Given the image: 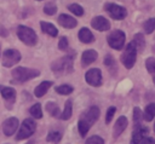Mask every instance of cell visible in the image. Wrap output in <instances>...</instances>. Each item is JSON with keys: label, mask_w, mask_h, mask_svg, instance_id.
I'll use <instances>...</instances> for the list:
<instances>
[{"label": "cell", "mask_w": 155, "mask_h": 144, "mask_svg": "<svg viewBox=\"0 0 155 144\" xmlns=\"http://www.w3.org/2000/svg\"><path fill=\"white\" fill-rule=\"evenodd\" d=\"M79 40L84 44H91V42L94 41V36H93V34L90 29L84 27L79 30Z\"/></svg>", "instance_id": "obj_18"}, {"label": "cell", "mask_w": 155, "mask_h": 144, "mask_svg": "<svg viewBox=\"0 0 155 144\" xmlns=\"http://www.w3.org/2000/svg\"><path fill=\"white\" fill-rule=\"evenodd\" d=\"M85 80L91 86H94V87L101 86L102 85V71L97 68H92L87 70V73L85 74Z\"/></svg>", "instance_id": "obj_10"}, {"label": "cell", "mask_w": 155, "mask_h": 144, "mask_svg": "<svg viewBox=\"0 0 155 144\" xmlns=\"http://www.w3.org/2000/svg\"><path fill=\"white\" fill-rule=\"evenodd\" d=\"M125 40H126V35L120 29H115V30L110 31L108 38H107V41H108L109 46L111 48H114V50H117V51L124 47Z\"/></svg>", "instance_id": "obj_6"}, {"label": "cell", "mask_w": 155, "mask_h": 144, "mask_svg": "<svg viewBox=\"0 0 155 144\" xmlns=\"http://www.w3.org/2000/svg\"><path fill=\"white\" fill-rule=\"evenodd\" d=\"M153 50H154V52H155V45H154V46H153Z\"/></svg>", "instance_id": "obj_39"}, {"label": "cell", "mask_w": 155, "mask_h": 144, "mask_svg": "<svg viewBox=\"0 0 155 144\" xmlns=\"http://www.w3.org/2000/svg\"><path fill=\"white\" fill-rule=\"evenodd\" d=\"M52 71L56 75H65L73 71V58L69 56H64L57 61H54L51 65Z\"/></svg>", "instance_id": "obj_3"}, {"label": "cell", "mask_w": 155, "mask_h": 144, "mask_svg": "<svg viewBox=\"0 0 155 144\" xmlns=\"http://www.w3.org/2000/svg\"><path fill=\"white\" fill-rule=\"evenodd\" d=\"M127 125H128V120H127V117L124 116V115L120 116V117L116 120L115 125H114V128H113V136H114L115 138H117V137L126 129Z\"/></svg>", "instance_id": "obj_14"}, {"label": "cell", "mask_w": 155, "mask_h": 144, "mask_svg": "<svg viewBox=\"0 0 155 144\" xmlns=\"http://www.w3.org/2000/svg\"><path fill=\"white\" fill-rule=\"evenodd\" d=\"M30 115L35 119H41L42 117V110H41V105L40 104H34L30 108Z\"/></svg>", "instance_id": "obj_30"}, {"label": "cell", "mask_w": 155, "mask_h": 144, "mask_svg": "<svg viewBox=\"0 0 155 144\" xmlns=\"http://www.w3.org/2000/svg\"><path fill=\"white\" fill-rule=\"evenodd\" d=\"M154 131H155V125H154Z\"/></svg>", "instance_id": "obj_40"}, {"label": "cell", "mask_w": 155, "mask_h": 144, "mask_svg": "<svg viewBox=\"0 0 155 144\" xmlns=\"http://www.w3.org/2000/svg\"><path fill=\"white\" fill-rule=\"evenodd\" d=\"M68 46H69V44H68V39H67V36H62V38L59 39V41H58V48L64 51V50L68 48Z\"/></svg>", "instance_id": "obj_35"}, {"label": "cell", "mask_w": 155, "mask_h": 144, "mask_svg": "<svg viewBox=\"0 0 155 144\" xmlns=\"http://www.w3.org/2000/svg\"><path fill=\"white\" fill-rule=\"evenodd\" d=\"M40 75V71L34 68H25V67H17L12 69V77L18 82H25Z\"/></svg>", "instance_id": "obj_4"}, {"label": "cell", "mask_w": 155, "mask_h": 144, "mask_svg": "<svg viewBox=\"0 0 155 144\" xmlns=\"http://www.w3.org/2000/svg\"><path fill=\"white\" fill-rule=\"evenodd\" d=\"M91 25L93 29L98 30V31H107L110 29V22L103 17V16H97L91 21Z\"/></svg>", "instance_id": "obj_12"}, {"label": "cell", "mask_w": 155, "mask_h": 144, "mask_svg": "<svg viewBox=\"0 0 155 144\" xmlns=\"http://www.w3.org/2000/svg\"><path fill=\"white\" fill-rule=\"evenodd\" d=\"M54 90H56L57 93H59V94H64V96H65V94H70V93L73 92L74 88H73L70 85H61V86H57Z\"/></svg>", "instance_id": "obj_32"}, {"label": "cell", "mask_w": 155, "mask_h": 144, "mask_svg": "<svg viewBox=\"0 0 155 144\" xmlns=\"http://www.w3.org/2000/svg\"><path fill=\"white\" fill-rule=\"evenodd\" d=\"M40 27H41V30L45 33V34H48L50 36H57L58 35V29L52 24V23H48V22H40Z\"/></svg>", "instance_id": "obj_19"}, {"label": "cell", "mask_w": 155, "mask_h": 144, "mask_svg": "<svg viewBox=\"0 0 155 144\" xmlns=\"http://www.w3.org/2000/svg\"><path fill=\"white\" fill-rule=\"evenodd\" d=\"M61 139H62V133L58 131H51V132H48V134L46 137V140L51 142V143H58Z\"/></svg>", "instance_id": "obj_29"}, {"label": "cell", "mask_w": 155, "mask_h": 144, "mask_svg": "<svg viewBox=\"0 0 155 144\" xmlns=\"http://www.w3.org/2000/svg\"><path fill=\"white\" fill-rule=\"evenodd\" d=\"M36 129V123L33 119H25L22 125L19 126V129H18V133L16 136V139L17 140H23V139H27L29 138Z\"/></svg>", "instance_id": "obj_7"}, {"label": "cell", "mask_w": 155, "mask_h": 144, "mask_svg": "<svg viewBox=\"0 0 155 144\" xmlns=\"http://www.w3.org/2000/svg\"><path fill=\"white\" fill-rule=\"evenodd\" d=\"M137 51H138V48H137V46L133 41H131L126 45V47H125V50H124V52L120 57L121 63L125 65L126 69L133 68V65L136 63V59H137Z\"/></svg>", "instance_id": "obj_2"}, {"label": "cell", "mask_w": 155, "mask_h": 144, "mask_svg": "<svg viewBox=\"0 0 155 144\" xmlns=\"http://www.w3.org/2000/svg\"><path fill=\"white\" fill-rule=\"evenodd\" d=\"M57 12V6L53 1H48L45 6H44V13L47 16H53Z\"/></svg>", "instance_id": "obj_28"}, {"label": "cell", "mask_w": 155, "mask_h": 144, "mask_svg": "<svg viewBox=\"0 0 155 144\" xmlns=\"http://www.w3.org/2000/svg\"><path fill=\"white\" fill-rule=\"evenodd\" d=\"M148 127L140 125V126H137L134 127V131H133V134H132V140H131V144H140L142 140L148 136Z\"/></svg>", "instance_id": "obj_13"}, {"label": "cell", "mask_w": 155, "mask_h": 144, "mask_svg": "<svg viewBox=\"0 0 155 144\" xmlns=\"http://www.w3.org/2000/svg\"><path fill=\"white\" fill-rule=\"evenodd\" d=\"M21 61V53L17 50L13 48H8L6 51H4L2 53V65L6 68H11L12 65L17 64Z\"/></svg>", "instance_id": "obj_9"}, {"label": "cell", "mask_w": 155, "mask_h": 144, "mask_svg": "<svg viewBox=\"0 0 155 144\" xmlns=\"http://www.w3.org/2000/svg\"><path fill=\"white\" fill-rule=\"evenodd\" d=\"M71 114H73V104H71V100H67L65 102V108L61 115V119L62 120H69L71 117Z\"/></svg>", "instance_id": "obj_25"}, {"label": "cell", "mask_w": 155, "mask_h": 144, "mask_svg": "<svg viewBox=\"0 0 155 144\" xmlns=\"http://www.w3.org/2000/svg\"><path fill=\"white\" fill-rule=\"evenodd\" d=\"M104 10L109 13V16L115 19V21H121V19H125L126 16H127V11L125 7L117 5V4H114V2H107L104 5Z\"/></svg>", "instance_id": "obj_8"}, {"label": "cell", "mask_w": 155, "mask_h": 144, "mask_svg": "<svg viewBox=\"0 0 155 144\" xmlns=\"http://www.w3.org/2000/svg\"><path fill=\"white\" fill-rule=\"evenodd\" d=\"M68 10L71 12V13H74L75 16H82L84 15V8H82V6H80L79 4H71V5H69L68 6Z\"/></svg>", "instance_id": "obj_31"}, {"label": "cell", "mask_w": 155, "mask_h": 144, "mask_svg": "<svg viewBox=\"0 0 155 144\" xmlns=\"http://www.w3.org/2000/svg\"><path fill=\"white\" fill-rule=\"evenodd\" d=\"M17 36L27 46H34L38 42V36H36L35 31L31 28L25 27V25L17 27Z\"/></svg>", "instance_id": "obj_5"}, {"label": "cell", "mask_w": 155, "mask_h": 144, "mask_svg": "<svg viewBox=\"0 0 155 144\" xmlns=\"http://www.w3.org/2000/svg\"><path fill=\"white\" fill-rule=\"evenodd\" d=\"M143 29H144L145 34H151L155 30V18L151 17V18L147 19L144 22V24H143Z\"/></svg>", "instance_id": "obj_26"}, {"label": "cell", "mask_w": 155, "mask_h": 144, "mask_svg": "<svg viewBox=\"0 0 155 144\" xmlns=\"http://www.w3.org/2000/svg\"><path fill=\"white\" fill-rule=\"evenodd\" d=\"M57 21H58V23H59L62 27H64V28H67V29H71V28H75V27L78 25V21H76L74 17L68 16V15H65V13L59 15Z\"/></svg>", "instance_id": "obj_15"}, {"label": "cell", "mask_w": 155, "mask_h": 144, "mask_svg": "<svg viewBox=\"0 0 155 144\" xmlns=\"http://www.w3.org/2000/svg\"><path fill=\"white\" fill-rule=\"evenodd\" d=\"M143 117H144V121H151L155 117V103H150L145 106Z\"/></svg>", "instance_id": "obj_21"}, {"label": "cell", "mask_w": 155, "mask_h": 144, "mask_svg": "<svg viewBox=\"0 0 155 144\" xmlns=\"http://www.w3.org/2000/svg\"><path fill=\"white\" fill-rule=\"evenodd\" d=\"M0 92L1 96L4 97L6 103H13L16 99V91L12 87H7V86H2L0 85Z\"/></svg>", "instance_id": "obj_16"}, {"label": "cell", "mask_w": 155, "mask_h": 144, "mask_svg": "<svg viewBox=\"0 0 155 144\" xmlns=\"http://www.w3.org/2000/svg\"><path fill=\"white\" fill-rule=\"evenodd\" d=\"M52 86V81H42L41 83H39V86L35 88L34 91V94L35 97H42L46 94V92L48 91V88Z\"/></svg>", "instance_id": "obj_20"}, {"label": "cell", "mask_w": 155, "mask_h": 144, "mask_svg": "<svg viewBox=\"0 0 155 144\" xmlns=\"http://www.w3.org/2000/svg\"><path fill=\"white\" fill-rule=\"evenodd\" d=\"M132 41L136 44L138 51H143L144 50V47H145V40H144V35L142 33H137L133 36V40Z\"/></svg>", "instance_id": "obj_24"}, {"label": "cell", "mask_w": 155, "mask_h": 144, "mask_svg": "<svg viewBox=\"0 0 155 144\" xmlns=\"http://www.w3.org/2000/svg\"><path fill=\"white\" fill-rule=\"evenodd\" d=\"M27 144H34V142H29V143H27Z\"/></svg>", "instance_id": "obj_38"}, {"label": "cell", "mask_w": 155, "mask_h": 144, "mask_svg": "<svg viewBox=\"0 0 155 144\" xmlns=\"http://www.w3.org/2000/svg\"><path fill=\"white\" fill-rule=\"evenodd\" d=\"M99 113H101L99 108L96 106V105H92L81 115V117L78 122V128H79V133H80L81 137H85L87 134L91 126L98 120Z\"/></svg>", "instance_id": "obj_1"}, {"label": "cell", "mask_w": 155, "mask_h": 144, "mask_svg": "<svg viewBox=\"0 0 155 144\" xmlns=\"http://www.w3.org/2000/svg\"><path fill=\"white\" fill-rule=\"evenodd\" d=\"M46 110L53 117H61V115H62V114H59V108L54 102H47L46 103Z\"/></svg>", "instance_id": "obj_22"}, {"label": "cell", "mask_w": 155, "mask_h": 144, "mask_svg": "<svg viewBox=\"0 0 155 144\" xmlns=\"http://www.w3.org/2000/svg\"><path fill=\"white\" fill-rule=\"evenodd\" d=\"M97 56L98 54H97V52L94 50H87V51H85L82 53V56H81V64L84 67L90 65L91 63H93L97 59Z\"/></svg>", "instance_id": "obj_17"}, {"label": "cell", "mask_w": 155, "mask_h": 144, "mask_svg": "<svg viewBox=\"0 0 155 144\" xmlns=\"http://www.w3.org/2000/svg\"><path fill=\"white\" fill-rule=\"evenodd\" d=\"M18 126H19V122L16 117H8L2 122V132L6 137H10L16 132Z\"/></svg>", "instance_id": "obj_11"}, {"label": "cell", "mask_w": 155, "mask_h": 144, "mask_svg": "<svg viewBox=\"0 0 155 144\" xmlns=\"http://www.w3.org/2000/svg\"><path fill=\"white\" fill-rule=\"evenodd\" d=\"M38 1H41V0H38Z\"/></svg>", "instance_id": "obj_41"}, {"label": "cell", "mask_w": 155, "mask_h": 144, "mask_svg": "<svg viewBox=\"0 0 155 144\" xmlns=\"http://www.w3.org/2000/svg\"><path fill=\"white\" fill-rule=\"evenodd\" d=\"M140 144H155V139L153 138V137H145L143 140H142V143Z\"/></svg>", "instance_id": "obj_37"}, {"label": "cell", "mask_w": 155, "mask_h": 144, "mask_svg": "<svg viewBox=\"0 0 155 144\" xmlns=\"http://www.w3.org/2000/svg\"><path fill=\"white\" fill-rule=\"evenodd\" d=\"M142 120H144V117H143V113L140 111V109H139L138 106H134V109H133V121H134V127L140 126V125H142V123H140Z\"/></svg>", "instance_id": "obj_27"}, {"label": "cell", "mask_w": 155, "mask_h": 144, "mask_svg": "<svg viewBox=\"0 0 155 144\" xmlns=\"http://www.w3.org/2000/svg\"><path fill=\"white\" fill-rule=\"evenodd\" d=\"M115 111H116V108H115V106H110V108L107 110V115H105V123H110V121H111V119H113V116H114Z\"/></svg>", "instance_id": "obj_34"}, {"label": "cell", "mask_w": 155, "mask_h": 144, "mask_svg": "<svg viewBox=\"0 0 155 144\" xmlns=\"http://www.w3.org/2000/svg\"><path fill=\"white\" fill-rule=\"evenodd\" d=\"M114 63H115V61H114L113 56L107 54V56H105V58H104V64H105V65H108V67H111V65H114Z\"/></svg>", "instance_id": "obj_36"}, {"label": "cell", "mask_w": 155, "mask_h": 144, "mask_svg": "<svg viewBox=\"0 0 155 144\" xmlns=\"http://www.w3.org/2000/svg\"><path fill=\"white\" fill-rule=\"evenodd\" d=\"M145 68H147L148 73L151 75L153 82L155 83V58H153V57L147 58V61H145Z\"/></svg>", "instance_id": "obj_23"}, {"label": "cell", "mask_w": 155, "mask_h": 144, "mask_svg": "<svg viewBox=\"0 0 155 144\" xmlns=\"http://www.w3.org/2000/svg\"><path fill=\"white\" fill-rule=\"evenodd\" d=\"M85 144H104V140L99 136H92V137L87 138Z\"/></svg>", "instance_id": "obj_33"}]
</instances>
